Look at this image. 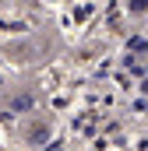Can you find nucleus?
<instances>
[{"instance_id":"nucleus-1","label":"nucleus","mask_w":148,"mask_h":151,"mask_svg":"<svg viewBox=\"0 0 148 151\" xmlns=\"http://www.w3.org/2000/svg\"><path fill=\"white\" fill-rule=\"evenodd\" d=\"M131 7H134V11H148V0H134Z\"/></svg>"}]
</instances>
